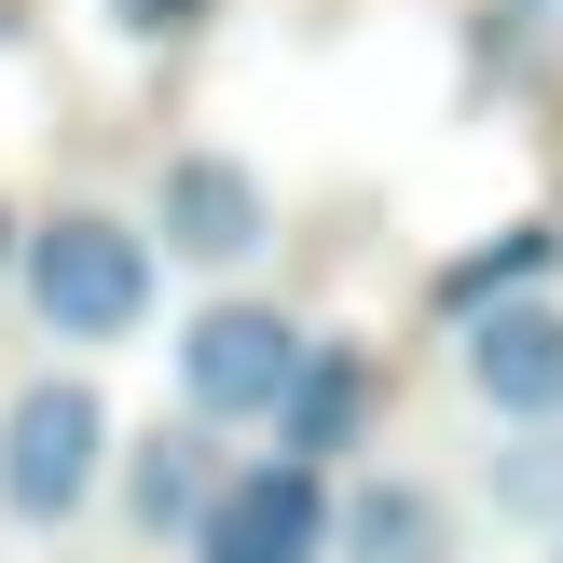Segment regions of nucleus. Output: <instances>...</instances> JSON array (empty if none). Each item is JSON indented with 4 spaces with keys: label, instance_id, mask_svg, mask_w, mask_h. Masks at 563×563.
I'll list each match as a JSON object with an SVG mask.
<instances>
[{
    "label": "nucleus",
    "instance_id": "obj_9",
    "mask_svg": "<svg viewBox=\"0 0 563 563\" xmlns=\"http://www.w3.org/2000/svg\"><path fill=\"white\" fill-rule=\"evenodd\" d=\"M344 550H357V563H440V509H427L412 482H372V495L344 509Z\"/></svg>",
    "mask_w": 563,
    "mask_h": 563
},
{
    "label": "nucleus",
    "instance_id": "obj_12",
    "mask_svg": "<svg viewBox=\"0 0 563 563\" xmlns=\"http://www.w3.org/2000/svg\"><path fill=\"white\" fill-rule=\"evenodd\" d=\"M192 14H207V0H124V27H152V42H165V27H192Z\"/></svg>",
    "mask_w": 563,
    "mask_h": 563
},
{
    "label": "nucleus",
    "instance_id": "obj_4",
    "mask_svg": "<svg viewBox=\"0 0 563 563\" xmlns=\"http://www.w3.org/2000/svg\"><path fill=\"white\" fill-rule=\"evenodd\" d=\"M302 372V330L275 317V302H207V317L179 330V385L207 427H234V412H275V385Z\"/></svg>",
    "mask_w": 563,
    "mask_h": 563
},
{
    "label": "nucleus",
    "instance_id": "obj_11",
    "mask_svg": "<svg viewBox=\"0 0 563 563\" xmlns=\"http://www.w3.org/2000/svg\"><path fill=\"white\" fill-rule=\"evenodd\" d=\"M495 495H509L522 522H563V440H522V454L495 467Z\"/></svg>",
    "mask_w": 563,
    "mask_h": 563
},
{
    "label": "nucleus",
    "instance_id": "obj_7",
    "mask_svg": "<svg viewBox=\"0 0 563 563\" xmlns=\"http://www.w3.org/2000/svg\"><path fill=\"white\" fill-rule=\"evenodd\" d=\"M357 399H372V372H357L344 344H302V372L275 385V454L330 467V454H344V427H357Z\"/></svg>",
    "mask_w": 563,
    "mask_h": 563
},
{
    "label": "nucleus",
    "instance_id": "obj_6",
    "mask_svg": "<svg viewBox=\"0 0 563 563\" xmlns=\"http://www.w3.org/2000/svg\"><path fill=\"white\" fill-rule=\"evenodd\" d=\"M275 220H262V179H247L234 152H179L165 165V247L179 262H247Z\"/></svg>",
    "mask_w": 563,
    "mask_h": 563
},
{
    "label": "nucleus",
    "instance_id": "obj_1",
    "mask_svg": "<svg viewBox=\"0 0 563 563\" xmlns=\"http://www.w3.org/2000/svg\"><path fill=\"white\" fill-rule=\"evenodd\" d=\"M27 317H42L55 344H124V330L152 317V247H137L124 220H97V207H55L42 234H27Z\"/></svg>",
    "mask_w": 563,
    "mask_h": 563
},
{
    "label": "nucleus",
    "instance_id": "obj_3",
    "mask_svg": "<svg viewBox=\"0 0 563 563\" xmlns=\"http://www.w3.org/2000/svg\"><path fill=\"white\" fill-rule=\"evenodd\" d=\"M179 537H192V563H317L330 482L302 454H262V467H234V482H207V509H192Z\"/></svg>",
    "mask_w": 563,
    "mask_h": 563
},
{
    "label": "nucleus",
    "instance_id": "obj_5",
    "mask_svg": "<svg viewBox=\"0 0 563 563\" xmlns=\"http://www.w3.org/2000/svg\"><path fill=\"white\" fill-rule=\"evenodd\" d=\"M467 385H482L509 427H563V317L550 302H467Z\"/></svg>",
    "mask_w": 563,
    "mask_h": 563
},
{
    "label": "nucleus",
    "instance_id": "obj_8",
    "mask_svg": "<svg viewBox=\"0 0 563 563\" xmlns=\"http://www.w3.org/2000/svg\"><path fill=\"white\" fill-rule=\"evenodd\" d=\"M207 482H220L207 427H152V440H137V467H124V509L152 522V537H179V522L207 509Z\"/></svg>",
    "mask_w": 563,
    "mask_h": 563
},
{
    "label": "nucleus",
    "instance_id": "obj_10",
    "mask_svg": "<svg viewBox=\"0 0 563 563\" xmlns=\"http://www.w3.org/2000/svg\"><path fill=\"white\" fill-rule=\"evenodd\" d=\"M550 220H522V234H495L482 247V262H454V275H440V302H454V317H467V302H495V289H522V275H550Z\"/></svg>",
    "mask_w": 563,
    "mask_h": 563
},
{
    "label": "nucleus",
    "instance_id": "obj_2",
    "mask_svg": "<svg viewBox=\"0 0 563 563\" xmlns=\"http://www.w3.org/2000/svg\"><path fill=\"white\" fill-rule=\"evenodd\" d=\"M97 454H110V412L97 385H27L14 412H0V509L14 522H69L82 495H97Z\"/></svg>",
    "mask_w": 563,
    "mask_h": 563
}]
</instances>
